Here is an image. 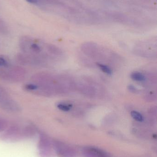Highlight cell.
<instances>
[{
    "mask_svg": "<svg viewBox=\"0 0 157 157\" xmlns=\"http://www.w3.org/2000/svg\"><path fill=\"white\" fill-rule=\"evenodd\" d=\"M0 108L13 112H17L21 110L19 104L9 98L4 89L0 90Z\"/></svg>",
    "mask_w": 157,
    "mask_h": 157,
    "instance_id": "2",
    "label": "cell"
},
{
    "mask_svg": "<svg viewBox=\"0 0 157 157\" xmlns=\"http://www.w3.org/2000/svg\"><path fill=\"white\" fill-rule=\"evenodd\" d=\"M131 115L134 120L137 121L142 122L144 121V117L143 115L137 111H132L131 112Z\"/></svg>",
    "mask_w": 157,
    "mask_h": 157,
    "instance_id": "8",
    "label": "cell"
},
{
    "mask_svg": "<svg viewBox=\"0 0 157 157\" xmlns=\"http://www.w3.org/2000/svg\"><path fill=\"white\" fill-rule=\"evenodd\" d=\"M26 75L25 70L20 67H11L0 70V77L6 81L16 82L21 81Z\"/></svg>",
    "mask_w": 157,
    "mask_h": 157,
    "instance_id": "1",
    "label": "cell"
},
{
    "mask_svg": "<svg viewBox=\"0 0 157 157\" xmlns=\"http://www.w3.org/2000/svg\"><path fill=\"white\" fill-rule=\"evenodd\" d=\"M128 89L131 93H134V94L138 93L139 91L138 89L133 85H129L128 86Z\"/></svg>",
    "mask_w": 157,
    "mask_h": 157,
    "instance_id": "11",
    "label": "cell"
},
{
    "mask_svg": "<svg viewBox=\"0 0 157 157\" xmlns=\"http://www.w3.org/2000/svg\"><path fill=\"white\" fill-rule=\"evenodd\" d=\"M57 108L63 112H69L73 109V104L68 102H60L56 104Z\"/></svg>",
    "mask_w": 157,
    "mask_h": 157,
    "instance_id": "6",
    "label": "cell"
},
{
    "mask_svg": "<svg viewBox=\"0 0 157 157\" xmlns=\"http://www.w3.org/2000/svg\"><path fill=\"white\" fill-rule=\"evenodd\" d=\"M97 66L100 69L101 71L109 75H111L112 74V69L108 65H105L101 63H96Z\"/></svg>",
    "mask_w": 157,
    "mask_h": 157,
    "instance_id": "9",
    "label": "cell"
},
{
    "mask_svg": "<svg viewBox=\"0 0 157 157\" xmlns=\"http://www.w3.org/2000/svg\"><path fill=\"white\" fill-rule=\"evenodd\" d=\"M84 157H107L104 152L94 147H87L83 150Z\"/></svg>",
    "mask_w": 157,
    "mask_h": 157,
    "instance_id": "4",
    "label": "cell"
},
{
    "mask_svg": "<svg viewBox=\"0 0 157 157\" xmlns=\"http://www.w3.org/2000/svg\"><path fill=\"white\" fill-rule=\"evenodd\" d=\"M7 127V121L4 119L0 118V132L4 131Z\"/></svg>",
    "mask_w": 157,
    "mask_h": 157,
    "instance_id": "10",
    "label": "cell"
},
{
    "mask_svg": "<svg viewBox=\"0 0 157 157\" xmlns=\"http://www.w3.org/2000/svg\"><path fill=\"white\" fill-rule=\"evenodd\" d=\"M47 50L51 54L56 56H61L63 54V52L60 48L53 45H48L47 47Z\"/></svg>",
    "mask_w": 157,
    "mask_h": 157,
    "instance_id": "7",
    "label": "cell"
},
{
    "mask_svg": "<svg viewBox=\"0 0 157 157\" xmlns=\"http://www.w3.org/2000/svg\"><path fill=\"white\" fill-rule=\"evenodd\" d=\"M56 153L59 157H75L74 150L69 146L62 143H57L55 145Z\"/></svg>",
    "mask_w": 157,
    "mask_h": 157,
    "instance_id": "3",
    "label": "cell"
},
{
    "mask_svg": "<svg viewBox=\"0 0 157 157\" xmlns=\"http://www.w3.org/2000/svg\"><path fill=\"white\" fill-rule=\"evenodd\" d=\"M26 1L30 3H36L37 2V0H26Z\"/></svg>",
    "mask_w": 157,
    "mask_h": 157,
    "instance_id": "12",
    "label": "cell"
},
{
    "mask_svg": "<svg viewBox=\"0 0 157 157\" xmlns=\"http://www.w3.org/2000/svg\"><path fill=\"white\" fill-rule=\"evenodd\" d=\"M130 77L132 80L136 82H143L146 80L147 78L145 75L139 72H134L132 73Z\"/></svg>",
    "mask_w": 157,
    "mask_h": 157,
    "instance_id": "5",
    "label": "cell"
}]
</instances>
